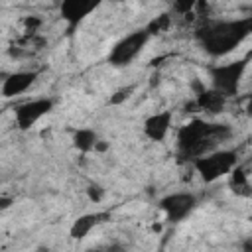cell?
I'll return each instance as SVG.
<instances>
[{
  "label": "cell",
  "instance_id": "1",
  "mask_svg": "<svg viewBox=\"0 0 252 252\" xmlns=\"http://www.w3.org/2000/svg\"><path fill=\"white\" fill-rule=\"evenodd\" d=\"M250 32V20L240 22H217L201 30L199 39L211 55H224L234 49Z\"/></svg>",
  "mask_w": 252,
  "mask_h": 252
},
{
  "label": "cell",
  "instance_id": "2",
  "mask_svg": "<svg viewBox=\"0 0 252 252\" xmlns=\"http://www.w3.org/2000/svg\"><path fill=\"white\" fill-rule=\"evenodd\" d=\"M220 128L207 124L203 120H191L189 124H185L179 134H177V146L183 154H187L189 158H199L207 152H211L213 142H217Z\"/></svg>",
  "mask_w": 252,
  "mask_h": 252
},
{
  "label": "cell",
  "instance_id": "3",
  "mask_svg": "<svg viewBox=\"0 0 252 252\" xmlns=\"http://www.w3.org/2000/svg\"><path fill=\"white\" fill-rule=\"evenodd\" d=\"M197 173L205 179V181H215L226 173L232 171V167L236 165V154L234 152H207L199 158H195L193 161Z\"/></svg>",
  "mask_w": 252,
  "mask_h": 252
},
{
  "label": "cell",
  "instance_id": "4",
  "mask_svg": "<svg viewBox=\"0 0 252 252\" xmlns=\"http://www.w3.org/2000/svg\"><path fill=\"white\" fill-rule=\"evenodd\" d=\"M148 37H150L148 30H140V32H134V33L126 35L124 39H120L114 45V49L110 51V63L112 65H128L132 59H136L140 55Z\"/></svg>",
  "mask_w": 252,
  "mask_h": 252
},
{
  "label": "cell",
  "instance_id": "5",
  "mask_svg": "<svg viewBox=\"0 0 252 252\" xmlns=\"http://www.w3.org/2000/svg\"><path fill=\"white\" fill-rule=\"evenodd\" d=\"M244 61H236V63H228V65H219L211 71V79H213V87L215 91H219L224 96H230L236 93L238 89V81L242 77L244 71Z\"/></svg>",
  "mask_w": 252,
  "mask_h": 252
},
{
  "label": "cell",
  "instance_id": "6",
  "mask_svg": "<svg viewBox=\"0 0 252 252\" xmlns=\"http://www.w3.org/2000/svg\"><path fill=\"white\" fill-rule=\"evenodd\" d=\"M53 106V100L49 98H33V100H26L22 102L16 110H14V118L18 122V126L22 130L32 128L33 124H37Z\"/></svg>",
  "mask_w": 252,
  "mask_h": 252
},
{
  "label": "cell",
  "instance_id": "7",
  "mask_svg": "<svg viewBox=\"0 0 252 252\" xmlns=\"http://www.w3.org/2000/svg\"><path fill=\"white\" fill-rule=\"evenodd\" d=\"M197 205V199L191 193H173L159 201V209L163 211L167 220H183Z\"/></svg>",
  "mask_w": 252,
  "mask_h": 252
},
{
  "label": "cell",
  "instance_id": "8",
  "mask_svg": "<svg viewBox=\"0 0 252 252\" xmlns=\"http://www.w3.org/2000/svg\"><path fill=\"white\" fill-rule=\"evenodd\" d=\"M35 77H37L35 71H18V73L8 75L4 79V83H2V96L10 98V96H16V94L26 93L33 85Z\"/></svg>",
  "mask_w": 252,
  "mask_h": 252
},
{
  "label": "cell",
  "instance_id": "9",
  "mask_svg": "<svg viewBox=\"0 0 252 252\" xmlns=\"http://www.w3.org/2000/svg\"><path fill=\"white\" fill-rule=\"evenodd\" d=\"M102 0H61V14L67 22L77 24L87 18Z\"/></svg>",
  "mask_w": 252,
  "mask_h": 252
},
{
  "label": "cell",
  "instance_id": "10",
  "mask_svg": "<svg viewBox=\"0 0 252 252\" xmlns=\"http://www.w3.org/2000/svg\"><path fill=\"white\" fill-rule=\"evenodd\" d=\"M169 126H171V112H156L146 118L144 134L154 142H161L167 136Z\"/></svg>",
  "mask_w": 252,
  "mask_h": 252
},
{
  "label": "cell",
  "instance_id": "11",
  "mask_svg": "<svg viewBox=\"0 0 252 252\" xmlns=\"http://www.w3.org/2000/svg\"><path fill=\"white\" fill-rule=\"evenodd\" d=\"M108 219L106 213H91V215H83L79 217L73 226H71V236L73 238H85L94 226H98L100 222H104Z\"/></svg>",
  "mask_w": 252,
  "mask_h": 252
},
{
  "label": "cell",
  "instance_id": "12",
  "mask_svg": "<svg viewBox=\"0 0 252 252\" xmlns=\"http://www.w3.org/2000/svg\"><path fill=\"white\" fill-rule=\"evenodd\" d=\"M199 106L203 108V110H209V112H219L220 108H222V104H224V94H220L219 91H203L201 94H199Z\"/></svg>",
  "mask_w": 252,
  "mask_h": 252
},
{
  "label": "cell",
  "instance_id": "13",
  "mask_svg": "<svg viewBox=\"0 0 252 252\" xmlns=\"http://www.w3.org/2000/svg\"><path fill=\"white\" fill-rule=\"evenodd\" d=\"M73 142H75V146H77L81 152H91V150L96 148V142H98V140H96V134H94L93 130L81 128V130L75 132Z\"/></svg>",
  "mask_w": 252,
  "mask_h": 252
},
{
  "label": "cell",
  "instance_id": "14",
  "mask_svg": "<svg viewBox=\"0 0 252 252\" xmlns=\"http://www.w3.org/2000/svg\"><path fill=\"white\" fill-rule=\"evenodd\" d=\"M197 4V0H173V6L177 12L181 14H187L189 10H193V6Z\"/></svg>",
  "mask_w": 252,
  "mask_h": 252
}]
</instances>
